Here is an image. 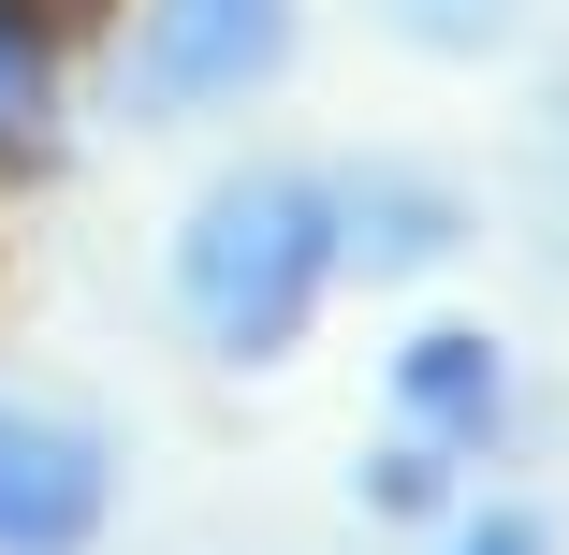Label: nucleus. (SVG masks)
<instances>
[{
    "label": "nucleus",
    "mask_w": 569,
    "mask_h": 555,
    "mask_svg": "<svg viewBox=\"0 0 569 555\" xmlns=\"http://www.w3.org/2000/svg\"><path fill=\"white\" fill-rule=\"evenodd\" d=\"M452 555H540V512H482V526L452 541Z\"/></svg>",
    "instance_id": "nucleus-7"
},
{
    "label": "nucleus",
    "mask_w": 569,
    "mask_h": 555,
    "mask_svg": "<svg viewBox=\"0 0 569 555\" xmlns=\"http://www.w3.org/2000/svg\"><path fill=\"white\" fill-rule=\"evenodd\" d=\"M366 497H380V512H423V497H438V454H380Z\"/></svg>",
    "instance_id": "nucleus-6"
},
{
    "label": "nucleus",
    "mask_w": 569,
    "mask_h": 555,
    "mask_svg": "<svg viewBox=\"0 0 569 555\" xmlns=\"http://www.w3.org/2000/svg\"><path fill=\"white\" fill-rule=\"evenodd\" d=\"M44 118H59V88H44V44L0 16V147H44Z\"/></svg>",
    "instance_id": "nucleus-5"
},
{
    "label": "nucleus",
    "mask_w": 569,
    "mask_h": 555,
    "mask_svg": "<svg viewBox=\"0 0 569 555\" xmlns=\"http://www.w3.org/2000/svg\"><path fill=\"white\" fill-rule=\"evenodd\" d=\"M292 59V0H147V44H132V102L176 118V102H249Z\"/></svg>",
    "instance_id": "nucleus-2"
},
{
    "label": "nucleus",
    "mask_w": 569,
    "mask_h": 555,
    "mask_svg": "<svg viewBox=\"0 0 569 555\" xmlns=\"http://www.w3.org/2000/svg\"><path fill=\"white\" fill-rule=\"evenodd\" d=\"M395 409L438 438V454H482V438H511V366H497V337H468V321H423V337L395 351Z\"/></svg>",
    "instance_id": "nucleus-4"
},
{
    "label": "nucleus",
    "mask_w": 569,
    "mask_h": 555,
    "mask_svg": "<svg viewBox=\"0 0 569 555\" xmlns=\"http://www.w3.org/2000/svg\"><path fill=\"white\" fill-rule=\"evenodd\" d=\"M102 541V438L73 409L0 395V555H88Z\"/></svg>",
    "instance_id": "nucleus-3"
},
{
    "label": "nucleus",
    "mask_w": 569,
    "mask_h": 555,
    "mask_svg": "<svg viewBox=\"0 0 569 555\" xmlns=\"http://www.w3.org/2000/svg\"><path fill=\"white\" fill-rule=\"evenodd\" d=\"M336 278V190L321 176H219L176 235V321L219 366H278Z\"/></svg>",
    "instance_id": "nucleus-1"
}]
</instances>
